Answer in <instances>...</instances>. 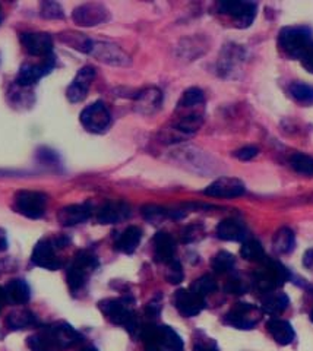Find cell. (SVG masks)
I'll return each instance as SVG.
<instances>
[{
    "label": "cell",
    "instance_id": "obj_1",
    "mask_svg": "<svg viewBox=\"0 0 313 351\" xmlns=\"http://www.w3.org/2000/svg\"><path fill=\"white\" fill-rule=\"evenodd\" d=\"M145 351H183V341L175 329L167 325H149L142 328Z\"/></svg>",
    "mask_w": 313,
    "mask_h": 351
},
{
    "label": "cell",
    "instance_id": "obj_2",
    "mask_svg": "<svg viewBox=\"0 0 313 351\" xmlns=\"http://www.w3.org/2000/svg\"><path fill=\"white\" fill-rule=\"evenodd\" d=\"M312 43V29L308 27H286L278 36L279 47L293 59L303 56Z\"/></svg>",
    "mask_w": 313,
    "mask_h": 351
},
{
    "label": "cell",
    "instance_id": "obj_3",
    "mask_svg": "<svg viewBox=\"0 0 313 351\" xmlns=\"http://www.w3.org/2000/svg\"><path fill=\"white\" fill-rule=\"evenodd\" d=\"M100 311L107 316V319L116 325L125 326L127 331L135 332L138 321L132 304L127 299H107L100 302Z\"/></svg>",
    "mask_w": 313,
    "mask_h": 351
},
{
    "label": "cell",
    "instance_id": "obj_4",
    "mask_svg": "<svg viewBox=\"0 0 313 351\" xmlns=\"http://www.w3.org/2000/svg\"><path fill=\"white\" fill-rule=\"evenodd\" d=\"M262 263H264V267L253 276V281L256 284V287L264 293L275 291L278 287H281V285L288 280L290 274H288L287 268L277 261H271L266 258Z\"/></svg>",
    "mask_w": 313,
    "mask_h": 351
},
{
    "label": "cell",
    "instance_id": "obj_5",
    "mask_svg": "<svg viewBox=\"0 0 313 351\" xmlns=\"http://www.w3.org/2000/svg\"><path fill=\"white\" fill-rule=\"evenodd\" d=\"M99 267V259L88 250H81L75 255L68 269V284L72 291L81 290L90 274Z\"/></svg>",
    "mask_w": 313,
    "mask_h": 351
},
{
    "label": "cell",
    "instance_id": "obj_6",
    "mask_svg": "<svg viewBox=\"0 0 313 351\" xmlns=\"http://www.w3.org/2000/svg\"><path fill=\"white\" fill-rule=\"evenodd\" d=\"M47 196L36 191H19L15 195V210L27 218L38 219L46 213Z\"/></svg>",
    "mask_w": 313,
    "mask_h": 351
},
{
    "label": "cell",
    "instance_id": "obj_7",
    "mask_svg": "<svg viewBox=\"0 0 313 351\" xmlns=\"http://www.w3.org/2000/svg\"><path fill=\"white\" fill-rule=\"evenodd\" d=\"M262 317V309L251 303H236L233 309L225 315V324L237 329H252Z\"/></svg>",
    "mask_w": 313,
    "mask_h": 351
},
{
    "label": "cell",
    "instance_id": "obj_8",
    "mask_svg": "<svg viewBox=\"0 0 313 351\" xmlns=\"http://www.w3.org/2000/svg\"><path fill=\"white\" fill-rule=\"evenodd\" d=\"M112 116L109 108L105 107L104 103L97 101L85 107L81 113V123L82 126L92 132V134H101L107 128L110 126Z\"/></svg>",
    "mask_w": 313,
    "mask_h": 351
},
{
    "label": "cell",
    "instance_id": "obj_9",
    "mask_svg": "<svg viewBox=\"0 0 313 351\" xmlns=\"http://www.w3.org/2000/svg\"><path fill=\"white\" fill-rule=\"evenodd\" d=\"M42 329H45V332L49 335L51 343L55 344L59 351L71 348L82 341V335L66 322H56Z\"/></svg>",
    "mask_w": 313,
    "mask_h": 351
},
{
    "label": "cell",
    "instance_id": "obj_10",
    "mask_svg": "<svg viewBox=\"0 0 313 351\" xmlns=\"http://www.w3.org/2000/svg\"><path fill=\"white\" fill-rule=\"evenodd\" d=\"M53 68H55V58L47 56L42 59L41 63L32 64V63H25L21 66L19 73L16 76V84L19 86H31L37 84L41 78H45L46 75H49Z\"/></svg>",
    "mask_w": 313,
    "mask_h": 351
},
{
    "label": "cell",
    "instance_id": "obj_11",
    "mask_svg": "<svg viewBox=\"0 0 313 351\" xmlns=\"http://www.w3.org/2000/svg\"><path fill=\"white\" fill-rule=\"evenodd\" d=\"M75 24L81 27H97L109 21V10L100 3H85L73 10Z\"/></svg>",
    "mask_w": 313,
    "mask_h": 351
},
{
    "label": "cell",
    "instance_id": "obj_12",
    "mask_svg": "<svg viewBox=\"0 0 313 351\" xmlns=\"http://www.w3.org/2000/svg\"><path fill=\"white\" fill-rule=\"evenodd\" d=\"M218 9L221 14L236 18L239 27H249L256 15V3L240 2V0H230V2H220Z\"/></svg>",
    "mask_w": 313,
    "mask_h": 351
},
{
    "label": "cell",
    "instance_id": "obj_13",
    "mask_svg": "<svg viewBox=\"0 0 313 351\" xmlns=\"http://www.w3.org/2000/svg\"><path fill=\"white\" fill-rule=\"evenodd\" d=\"M21 43L31 56L47 58L53 50V40L47 32H24L21 34Z\"/></svg>",
    "mask_w": 313,
    "mask_h": 351
},
{
    "label": "cell",
    "instance_id": "obj_14",
    "mask_svg": "<svg viewBox=\"0 0 313 351\" xmlns=\"http://www.w3.org/2000/svg\"><path fill=\"white\" fill-rule=\"evenodd\" d=\"M32 263L49 271H56L62 267V262L55 252V245L50 239H42L32 250Z\"/></svg>",
    "mask_w": 313,
    "mask_h": 351
},
{
    "label": "cell",
    "instance_id": "obj_15",
    "mask_svg": "<svg viewBox=\"0 0 313 351\" xmlns=\"http://www.w3.org/2000/svg\"><path fill=\"white\" fill-rule=\"evenodd\" d=\"M246 192L245 183L239 179L234 178H220L212 182L203 193L212 197H225V199H231V197L242 196Z\"/></svg>",
    "mask_w": 313,
    "mask_h": 351
},
{
    "label": "cell",
    "instance_id": "obj_16",
    "mask_svg": "<svg viewBox=\"0 0 313 351\" xmlns=\"http://www.w3.org/2000/svg\"><path fill=\"white\" fill-rule=\"evenodd\" d=\"M95 78V69L92 66H85L82 68L77 76H75V80L72 81V84L68 88V98L71 103H79L82 100H85L86 94H88L90 86L92 84Z\"/></svg>",
    "mask_w": 313,
    "mask_h": 351
},
{
    "label": "cell",
    "instance_id": "obj_17",
    "mask_svg": "<svg viewBox=\"0 0 313 351\" xmlns=\"http://www.w3.org/2000/svg\"><path fill=\"white\" fill-rule=\"evenodd\" d=\"M90 54H92V56L99 60L113 66H127L131 63V60H129L126 54L117 46H114V44H110V43L92 41Z\"/></svg>",
    "mask_w": 313,
    "mask_h": 351
},
{
    "label": "cell",
    "instance_id": "obj_18",
    "mask_svg": "<svg viewBox=\"0 0 313 351\" xmlns=\"http://www.w3.org/2000/svg\"><path fill=\"white\" fill-rule=\"evenodd\" d=\"M175 306L180 315L192 317L199 315L205 307V299L189 290H177L175 294Z\"/></svg>",
    "mask_w": 313,
    "mask_h": 351
},
{
    "label": "cell",
    "instance_id": "obj_19",
    "mask_svg": "<svg viewBox=\"0 0 313 351\" xmlns=\"http://www.w3.org/2000/svg\"><path fill=\"white\" fill-rule=\"evenodd\" d=\"M91 217V206L88 204H77L64 206L58 214V221L63 227H72L85 223Z\"/></svg>",
    "mask_w": 313,
    "mask_h": 351
},
{
    "label": "cell",
    "instance_id": "obj_20",
    "mask_svg": "<svg viewBox=\"0 0 313 351\" xmlns=\"http://www.w3.org/2000/svg\"><path fill=\"white\" fill-rule=\"evenodd\" d=\"M154 245V258L157 262L161 263H168L175 261V254H176V243L175 239H173L168 233L160 232L154 236L153 240Z\"/></svg>",
    "mask_w": 313,
    "mask_h": 351
},
{
    "label": "cell",
    "instance_id": "obj_21",
    "mask_svg": "<svg viewBox=\"0 0 313 351\" xmlns=\"http://www.w3.org/2000/svg\"><path fill=\"white\" fill-rule=\"evenodd\" d=\"M163 94L157 88H147L136 97V112L141 114H153L161 107Z\"/></svg>",
    "mask_w": 313,
    "mask_h": 351
},
{
    "label": "cell",
    "instance_id": "obj_22",
    "mask_svg": "<svg viewBox=\"0 0 313 351\" xmlns=\"http://www.w3.org/2000/svg\"><path fill=\"white\" fill-rule=\"evenodd\" d=\"M131 215V208L121 202L105 204L97 215L100 224H116Z\"/></svg>",
    "mask_w": 313,
    "mask_h": 351
},
{
    "label": "cell",
    "instance_id": "obj_23",
    "mask_svg": "<svg viewBox=\"0 0 313 351\" xmlns=\"http://www.w3.org/2000/svg\"><path fill=\"white\" fill-rule=\"evenodd\" d=\"M246 234H247V230L245 224L239 221V219H234V218L223 219L217 227L218 239L225 241H240L246 239Z\"/></svg>",
    "mask_w": 313,
    "mask_h": 351
},
{
    "label": "cell",
    "instance_id": "obj_24",
    "mask_svg": "<svg viewBox=\"0 0 313 351\" xmlns=\"http://www.w3.org/2000/svg\"><path fill=\"white\" fill-rule=\"evenodd\" d=\"M5 295H6V302L10 304H25L29 298H31V290L29 285L27 284L25 280H12L6 284Z\"/></svg>",
    "mask_w": 313,
    "mask_h": 351
},
{
    "label": "cell",
    "instance_id": "obj_25",
    "mask_svg": "<svg viewBox=\"0 0 313 351\" xmlns=\"http://www.w3.org/2000/svg\"><path fill=\"white\" fill-rule=\"evenodd\" d=\"M266 326H268L269 334H271V337L279 346H288L293 343L296 334H295L293 326H291L287 321L273 317V319L268 321Z\"/></svg>",
    "mask_w": 313,
    "mask_h": 351
},
{
    "label": "cell",
    "instance_id": "obj_26",
    "mask_svg": "<svg viewBox=\"0 0 313 351\" xmlns=\"http://www.w3.org/2000/svg\"><path fill=\"white\" fill-rule=\"evenodd\" d=\"M141 239H142L141 230H139L135 226L127 227L125 232L121 236H118V239L116 240V249L123 252V254L131 255L139 246V241H141Z\"/></svg>",
    "mask_w": 313,
    "mask_h": 351
},
{
    "label": "cell",
    "instance_id": "obj_27",
    "mask_svg": "<svg viewBox=\"0 0 313 351\" xmlns=\"http://www.w3.org/2000/svg\"><path fill=\"white\" fill-rule=\"evenodd\" d=\"M288 304H290V299L287 294L269 291V293H265V298L262 299V312L268 315H279L287 309Z\"/></svg>",
    "mask_w": 313,
    "mask_h": 351
},
{
    "label": "cell",
    "instance_id": "obj_28",
    "mask_svg": "<svg viewBox=\"0 0 313 351\" xmlns=\"http://www.w3.org/2000/svg\"><path fill=\"white\" fill-rule=\"evenodd\" d=\"M6 324L14 331H21V329H28L37 325L36 315L27 309H16L10 312L6 317Z\"/></svg>",
    "mask_w": 313,
    "mask_h": 351
},
{
    "label": "cell",
    "instance_id": "obj_29",
    "mask_svg": "<svg viewBox=\"0 0 313 351\" xmlns=\"http://www.w3.org/2000/svg\"><path fill=\"white\" fill-rule=\"evenodd\" d=\"M273 245L278 254H290L296 246L295 233L287 227L279 228L273 239Z\"/></svg>",
    "mask_w": 313,
    "mask_h": 351
},
{
    "label": "cell",
    "instance_id": "obj_30",
    "mask_svg": "<svg viewBox=\"0 0 313 351\" xmlns=\"http://www.w3.org/2000/svg\"><path fill=\"white\" fill-rule=\"evenodd\" d=\"M240 255L243 259L249 261V262H256V263H262L266 259L265 250L261 245V241L253 240V239L243 241L242 249H240Z\"/></svg>",
    "mask_w": 313,
    "mask_h": 351
},
{
    "label": "cell",
    "instance_id": "obj_31",
    "mask_svg": "<svg viewBox=\"0 0 313 351\" xmlns=\"http://www.w3.org/2000/svg\"><path fill=\"white\" fill-rule=\"evenodd\" d=\"M203 93L199 88H189L185 93H183L181 98L179 100L177 104V112H183V110H192V108H197L201 107L203 104Z\"/></svg>",
    "mask_w": 313,
    "mask_h": 351
},
{
    "label": "cell",
    "instance_id": "obj_32",
    "mask_svg": "<svg viewBox=\"0 0 313 351\" xmlns=\"http://www.w3.org/2000/svg\"><path fill=\"white\" fill-rule=\"evenodd\" d=\"M290 94L300 104L313 106V86L303 82H295L290 85Z\"/></svg>",
    "mask_w": 313,
    "mask_h": 351
},
{
    "label": "cell",
    "instance_id": "obj_33",
    "mask_svg": "<svg viewBox=\"0 0 313 351\" xmlns=\"http://www.w3.org/2000/svg\"><path fill=\"white\" fill-rule=\"evenodd\" d=\"M234 263L236 259L231 254H229V252H218V254L212 258L211 265L212 269L217 274H225L234 268Z\"/></svg>",
    "mask_w": 313,
    "mask_h": 351
},
{
    "label": "cell",
    "instance_id": "obj_34",
    "mask_svg": "<svg viewBox=\"0 0 313 351\" xmlns=\"http://www.w3.org/2000/svg\"><path fill=\"white\" fill-rule=\"evenodd\" d=\"M290 164L295 171L306 176H313V158L306 156V154L297 152L290 158Z\"/></svg>",
    "mask_w": 313,
    "mask_h": 351
},
{
    "label": "cell",
    "instance_id": "obj_35",
    "mask_svg": "<svg viewBox=\"0 0 313 351\" xmlns=\"http://www.w3.org/2000/svg\"><path fill=\"white\" fill-rule=\"evenodd\" d=\"M190 290L205 299L207 295L217 290V282H215V280L211 276H203L190 285Z\"/></svg>",
    "mask_w": 313,
    "mask_h": 351
},
{
    "label": "cell",
    "instance_id": "obj_36",
    "mask_svg": "<svg viewBox=\"0 0 313 351\" xmlns=\"http://www.w3.org/2000/svg\"><path fill=\"white\" fill-rule=\"evenodd\" d=\"M41 16L47 18V19H63L64 12L59 3L45 2L41 5Z\"/></svg>",
    "mask_w": 313,
    "mask_h": 351
},
{
    "label": "cell",
    "instance_id": "obj_37",
    "mask_svg": "<svg viewBox=\"0 0 313 351\" xmlns=\"http://www.w3.org/2000/svg\"><path fill=\"white\" fill-rule=\"evenodd\" d=\"M166 278L170 284H180L183 281V278H185V274H183V269H181V265L179 261H173L168 263Z\"/></svg>",
    "mask_w": 313,
    "mask_h": 351
},
{
    "label": "cell",
    "instance_id": "obj_38",
    "mask_svg": "<svg viewBox=\"0 0 313 351\" xmlns=\"http://www.w3.org/2000/svg\"><path fill=\"white\" fill-rule=\"evenodd\" d=\"M203 236V228L202 226H189L185 228V232L181 234L183 243H192V241H197Z\"/></svg>",
    "mask_w": 313,
    "mask_h": 351
},
{
    "label": "cell",
    "instance_id": "obj_39",
    "mask_svg": "<svg viewBox=\"0 0 313 351\" xmlns=\"http://www.w3.org/2000/svg\"><path fill=\"white\" fill-rule=\"evenodd\" d=\"M224 289H225V291H227L229 294L240 295V294H245L247 291V285L240 278H231L227 284H225Z\"/></svg>",
    "mask_w": 313,
    "mask_h": 351
},
{
    "label": "cell",
    "instance_id": "obj_40",
    "mask_svg": "<svg viewBox=\"0 0 313 351\" xmlns=\"http://www.w3.org/2000/svg\"><path fill=\"white\" fill-rule=\"evenodd\" d=\"M142 214L147 219H149V221H155V219L163 218L167 213H166V210H163V208L149 205V206L142 208Z\"/></svg>",
    "mask_w": 313,
    "mask_h": 351
},
{
    "label": "cell",
    "instance_id": "obj_41",
    "mask_svg": "<svg viewBox=\"0 0 313 351\" xmlns=\"http://www.w3.org/2000/svg\"><path fill=\"white\" fill-rule=\"evenodd\" d=\"M195 351H218V346L212 338H198L195 343Z\"/></svg>",
    "mask_w": 313,
    "mask_h": 351
},
{
    "label": "cell",
    "instance_id": "obj_42",
    "mask_svg": "<svg viewBox=\"0 0 313 351\" xmlns=\"http://www.w3.org/2000/svg\"><path fill=\"white\" fill-rule=\"evenodd\" d=\"M258 152H259V149L256 147L249 145V147H245V148H242L239 151H236L234 156L239 158V160H242V161H249V160H252V158H255L258 156Z\"/></svg>",
    "mask_w": 313,
    "mask_h": 351
},
{
    "label": "cell",
    "instance_id": "obj_43",
    "mask_svg": "<svg viewBox=\"0 0 313 351\" xmlns=\"http://www.w3.org/2000/svg\"><path fill=\"white\" fill-rule=\"evenodd\" d=\"M300 62H301V64H303V68L308 72L313 73V43L310 44L309 49L305 51L303 56L300 58Z\"/></svg>",
    "mask_w": 313,
    "mask_h": 351
},
{
    "label": "cell",
    "instance_id": "obj_44",
    "mask_svg": "<svg viewBox=\"0 0 313 351\" xmlns=\"http://www.w3.org/2000/svg\"><path fill=\"white\" fill-rule=\"evenodd\" d=\"M8 249V237L6 232L3 228H0V252H3Z\"/></svg>",
    "mask_w": 313,
    "mask_h": 351
},
{
    "label": "cell",
    "instance_id": "obj_45",
    "mask_svg": "<svg viewBox=\"0 0 313 351\" xmlns=\"http://www.w3.org/2000/svg\"><path fill=\"white\" fill-rule=\"evenodd\" d=\"M305 265H306V267H312V265H313V250L306 252V255H305Z\"/></svg>",
    "mask_w": 313,
    "mask_h": 351
},
{
    "label": "cell",
    "instance_id": "obj_46",
    "mask_svg": "<svg viewBox=\"0 0 313 351\" xmlns=\"http://www.w3.org/2000/svg\"><path fill=\"white\" fill-rule=\"evenodd\" d=\"M5 303H8L6 302V295H5V290L0 287V311H2V307H3Z\"/></svg>",
    "mask_w": 313,
    "mask_h": 351
},
{
    "label": "cell",
    "instance_id": "obj_47",
    "mask_svg": "<svg viewBox=\"0 0 313 351\" xmlns=\"http://www.w3.org/2000/svg\"><path fill=\"white\" fill-rule=\"evenodd\" d=\"M81 351H99V350H97L95 347H85V348H82Z\"/></svg>",
    "mask_w": 313,
    "mask_h": 351
},
{
    "label": "cell",
    "instance_id": "obj_48",
    "mask_svg": "<svg viewBox=\"0 0 313 351\" xmlns=\"http://www.w3.org/2000/svg\"><path fill=\"white\" fill-rule=\"evenodd\" d=\"M2 21H3V15H2V10H0V24H2Z\"/></svg>",
    "mask_w": 313,
    "mask_h": 351
},
{
    "label": "cell",
    "instance_id": "obj_49",
    "mask_svg": "<svg viewBox=\"0 0 313 351\" xmlns=\"http://www.w3.org/2000/svg\"><path fill=\"white\" fill-rule=\"evenodd\" d=\"M310 321L313 322V311H312V313H310Z\"/></svg>",
    "mask_w": 313,
    "mask_h": 351
}]
</instances>
